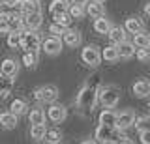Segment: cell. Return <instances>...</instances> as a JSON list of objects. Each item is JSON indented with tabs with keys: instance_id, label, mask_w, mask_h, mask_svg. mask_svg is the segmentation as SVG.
<instances>
[{
	"instance_id": "3957f363",
	"label": "cell",
	"mask_w": 150,
	"mask_h": 144,
	"mask_svg": "<svg viewBox=\"0 0 150 144\" xmlns=\"http://www.w3.org/2000/svg\"><path fill=\"white\" fill-rule=\"evenodd\" d=\"M41 43V38L34 30H21L19 32V47L26 51H38Z\"/></svg>"
},
{
	"instance_id": "5bb4252c",
	"label": "cell",
	"mask_w": 150,
	"mask_h": 144,
	"mask_svg": "<svg viewBox=\"0 0 150 144\" xmlns=\"http://www.w3.org/2000/svg\"><path fill=\"white\" fill-rule=\"evenodd\" d=\"M128 32L124 30V26H111V30H109V39H111V43L112 45H120V43H124V41H128Z\"/></svg>"
},
{
	"instance_id": "9a60e30c",
	"label": "cell",
	"mask_w": 150,
	"mask_h": 144,
	"mask_svg": "<svg viewBox=\"0 0 150 144\" xmlns=\"http://www.w3.org/2000/svg\"><path fill=\"white\" fill-rule=\"evenodd\" d=\"M124 30L128 32V34H137V32L144 30V25L139 17H128L126 22H124Z\"/></svg>"
},
{
	"instance_id": "603a6c76",
	"label": "cell",
	"mask_w": 150,
	"mask_h": 144,
	"mask_svg": "<svg viewBox=\"0 0 150 144\" xmlns=\"http://www.w3.org/2000/svg\"><path fill=\"white\" fill-rule=\"evenodd\" d=\"M111 22L109 19H105V17H98V19H94V30L98 32V34H109L111 30Z\"/></svg>"
},
{
	"instance_id": "f1b7e54d",
	"label": "cell",
	"mask_w": 150,
	"mask_h": 144,
	"mask_svg": "<svg viewBox=\"0 0 150 144\" xmlns=\"http://www.w3.org/2000/svg\"><path fill=\"white\" fill-rule=\"evenodd\" d=\"M133 127L137 129V131H146V129H150V116L148 114H141L135 118V124H133Z\"/></svg>"
},
{
	"instance_id": "d590c367",
	"label": "cell",
	"mask_w": 150,
	"mask_h": 144,
	"mask_svg": "<svg viewBox=\"0 0 150 144\" xmlns=\"http://www.w3.org/2000/svg\"><path fill=\"white\" fill-rule=\"evenodd\" d=\"M135 56L139 62H148L150 60V49H137L135 51Z\"/></svg>"
},
{
	"instance_id": "1f68e13d",
	"label": "cell",
	"mask_w": 150,
	"mask_h": 144,
	"mask_svg": "<svg viewBox=\"0 0 150 144\" xmlns=\"http://www.w3.org/2000/svg\"><path fill=\"white\" fill-rule=\"evenodd\" d=\"M60 138H62V133L58 129H47V133H45L47 142H60Z\"/></svg>"
},
{
	"instance_id": "7c38bea8",
	"label": "cell",
	"mask_w": 150,
	"mask_h": 144,
	"mask_svg": "<svg viewBox=\"0 0 150 144\" xmlns=\"http://www.w3.org/2000/svg\"><path fill=\"white\" fill-rule=\"evenodd\" d=\"M0 73H4L6 77H15L19 73V62L15 58H6L2 60V64H0Z\"/></svg>"
},
{
	"instance_id": "83f0119b",
	"label": "cell",
	"mask_w": 150,
	"mask_h": 144,
	"mask_svg": "<svg viewBox=\"0 0 150 144\" xmlns=\"http://www.w3.org/2000/svg\"><path fill=\"white\" fill-rule=\"evenodd\" d=\"M45 133H47L45 124H36V125H32V127H30V137L34 138V140H43Z\"/></svg>"
},
{
	"instance_id": "30bf717a",
	"label": "cell",
	"mask_w": 150,
	"mask_h": 144,
	"mask_svg": "<svg viewBox=\"0 0 150 144\" xmlns=\"http://www.w3.org/2000/svg\"><path fill=\"white\" fill-rule=\"evenodd\" d=\"M131 92H133V96L139 97V99L148 97L150 96V81L148 79H139V81H135L133 86H131Z\"/></svg>"
},
{
	"instance_id": "44dd1931",
	"label": "cell",
	"mask_w": 150,
	"mask_h": 144,
	"mask_svg": "<svg viewBox=\"0 0 150 144\" xmlns=\"http://www.w3.org/2000/svg\"><path fill=\"white\" fill-rule=\"evenodd\" d=\"M26 110H28V107H26L25 99H13L11 105H9V112H13L17 118H19V116H25Z\"/></svg>"
},
{
	"instance_id": "f546056e",
	"label": "cell",
	"mask_w": 150,
	"mask_h": 144,
	"mask_svg": "<svg viewBox=\"0 0 150 144\" xmlns=\"http://www.w3.org/2000/svg\"><path fill=\"white\" fill-rule=\"evenodd\" d=\"M53 21H54V22H60L62 26H66V28H68L69 22H71L73 19H71V15L66 11V13H56V15H53Z\"/></svg>"
},
{
	"instance_id": "4316f807",
	"label": "cell",
	"mask_w": 150,
	"mask_h": 144,
	"mask_svg": "<svg viewBox=\"0 0 150 144\" xmlns=\"http://www.w3.org/2000/svg\"><path fill=\"white\" fill-rule=\"evenodd\" d=\"M13 88V79L0 73V96H8Z\"/></svg>"
},
{
	"instance_id": "f35d334b",
	"label": "cell",
	"mask_w": 150,
	"mask_h": 144,
	"mask_svg": "<svg viewBox=\"0 0 150 144\" xmlns=\"http://www.w3.org/2000/svg\"><path fill=\"white\" fill-rule=\"evenodd\" d=\"M115 144H135L131 138H120V140H116Z\"/></svg>"
},
{
	"instance_id": "ffe728a7",
	"label": "cell",
	"mask_w": 150,
	"mask_h": 144,
	"mask_svg": "<svg viewBox=\"0 0 150 144\" xmlns=\"http://www.w3.org/2000/svg\"><path fill=\"white\" fill-rule=\"evenodd\" d=\"M86 13L90 17H94V19H98V17H103L105 15V8H103V4L101 2H88V6H86Z\"/></svg>"
},
{
	"instance_id": "52a82bcc",
	"label": "cell",
	"mask_w": 150,
	"mask_h": 144,
	"mask_svg": "<svg viewBox=\"0 0 150 144\" xmlns=\"http://www.w3.org/2000/svg\"><path fill=\"white\" fill-rule=\"evenodd\" d=\"M62 38H58V36H49V38H45L41 41V49L45 51V54H49V56H56V54H60V51H62Z\"/></svg>"
},
{
	"instance_id": "8fae6325",
	"label": "cell",
	"mask_w": 150,
	"mask_h": 144,
	"mask_svg": "<svg viewBox=\"0 0 150 144\" xmlns=\"http://www.w3.org/2000/svg\"><path fill=\"white\" fill-rule=\"evenodd\" d=\"M60 38H62V43L68 45V47H79V45H81V32L79 30L66 28Z\"/></svg>"
},
{
	"instance_id": "8d00e7d4",
	"label": "cell",
	"mask_w": 150,
	"mask_h": 144,
	"mask_svg": "<svg viewBox=\"0 0 150 144\" xmlns=\"http://www.w3.org/2000/svg\"><path fill=\"white\" fill-rule=\"evenodd\" d=\"M0 32L9 34V15H0Z\"/></svg>"
},
{
	"instance_id": "7402d4cb",
	"label": "cell",
	"mask_w": 150,
	"mask_h": 144,
	"mask_svg": "<svg viewBox=\"0 0 150 144\" xmlns=\"http://www.w3.org/2000/svg\"><path fill=\"white\" fill-rule=\"evenodd\" d=\"M45 110L43 109H40V107H36V109H32L30 112H28V120H30V124L32 125H36V124H45Z\"/></svg>"
},
{
	"instance_id": "484cf974",
	"label": "cell",
	"mask_w": 150,
	"mask_h": 144,
	"mask_svg": "<svg viewBox=\"0 0 150 144\" xmlns=\"http://www.w3.org/2000/svg\"><path fill=\"white\" fill-rule=\"evenodd\" d=\"M69 8H68V0H53L49 4V11L51 15H56V13H66Z\"/></svg>"
},
{
	"instance_id": "6da1fadb",
	"label": "cell",
	"mask_w": 150,
	"mask_h": 144,
	"mask_svg": "<svg viewBox=\"0 0 150 144\" xmlns=\"http://www.w3.org/2000/svg\"><path fill=\"white\" fill-rule=\"evenodd\" d=\"M75 101H77V105L81 107V109L92 110L94 105L98 103V88H96V86H90V84L83 86L81 90H79L77 99H75Z\"/></svg>"
},
{
	"instance_id": "ba28073f",
	"label": "cell",
	"mask_w": 150,
	"mask_h": 144,
	"mask_svg": "<svg viewBox=\"0 0 150 144\" xmlns=\"http://www.w3.org/2000/svg\"><path fill=\"white\" fill-rule=\"evenodd\" d=\"M66 107L64 105H58V103H51L49 107H47V110H45V116L51 120L53 124H60V122H64L66 120Z\"/></svg>"
},
{
	"instance_id": "4fadbf2b",
	"label": "cell",
	"mask_w": 150,
	"mask_h": 144,
	"mask_svg": "<svg viewBox=\"0 0 150 144\" xmlns=\"http://www.w3.org/2000/svg\"><path fill=\"white\" fill-rule=\"evenodd\" d=\"M25 17V28L26 30H38L43 22V15L41 11H34V13H28V15H23Z\"/></svg>"
},
{
	"instance_id": "60d3db41",
	"label": "cell",
	"mask_w": 150,
	"mask_h": 144,
	"mask_svg": "<svg viewBox=\"0 0 150 144\" xmlns=\"http://www.w3.org/2000/svg\"><path fill=\"white\" fill-rule=\"evenodd\" d=\"M144 15H146V17H150V2H146V4H144Z\"/></svg>"
},
{
	"instance_id": "cb8c5ba5",
	"label": "cell",
	"mask_w": 150,
	"mask_h": 144,
	"mask_svg": "<svg viewBox=\"0 0 150 144\" xmlns=\"http://www.w3.org/2000/svg\"><path fill=\"white\" fill-rule=\"evenodd\" d=\"M38 60H40V54H38V51H25V54H23V64H25V67L32 69L38 64Z\"/></svg>"
},
{
	"instance_id": "d4e9b609",
	"label": "cell",
	"mask_w": 150,
	"mask_h": 144,
	"mask_svg": "<svg viewBox=\"0 0 150 144\" xmlns=\"http://www.w3.org/2000/svg\"><path fill=\"white\" fill-rule=\"evenodd\" d=\"M101 58L107 60V62H116V60H120L118 56V49H116V45H109V47H105L101 51Z\"/></svg>"
},
{
	"instance_id": "7bdbcfd3",
	"label": "cell",
	"mask_w": 150,
	"mask_h": 144,
	"mask_svg": "<svg viewBox=\"0 0 150 144\" xmlns=\"http://www.w3.org/2000/svg\"><path fill=\"white\" fill-rule=\"evenodd\" d=\"M47 144H62V142H47Z\"/></svg>"
},
{
	"instance_id": "e575fe53",
	"label": "cell",
	"mask_w": 150,
	"mask_h": 144,
	"mask_svg": "<svg viewBox=\"0 0 150 144\" xmlns=\"http://www.w3.org/2000/svg\"><path fill=\"white\" fill-rule=\"evenodd\" d=\"M8 45L9 49H19V32H9L8 34Z\"/></svg>"
},
{
	"instance_id": "4dcf8cb0",
	"label": "cell",
	"mask_w": 150,
	"mask_h": 144,
	"mask_svg": "<svg viewBox=\"0 0 150 144\" xmlns=\"http://www.w3.org/2000/svg\"><path fill=\"white\" fill-rule=\"evenodd\" d=\"M13 13V0H0V15H11Z\"/></svg>"
},
{
	"instance_id": "277c9868",
	"label": "cell",
	"mask_w": 150,
	"mask_h": 144,
	"mask_svg": "<svg viewBox=\"0 0 150 144\" xmlns=\"http://www.w3.org/2000/svg\"><path fill=\"white\" fill-rule=\"evenodd\" d=\"M135 118H137V114H135L133 109H126L122 110V112H116V124H115V131H128L131 125L135 124Z\"/></svg>"
},
{
	"instance_id": "e0dca14e",
	"label": "cell",
	"mask_w": 150,
	"mask_h": 144,
	"mask_svg": "<svg viewBox=\"0 0 150 144\" xmlns=\"http://www.w3.org/2000/svg\"><path fill=\"white\" fill-rule=\"evenodd\" d=\"M100 124L115 129V124H116V112H115L112 109H105V110H101V112H100Z\"/></svg>"
},
{
	"instance_id": "d6986e66",
	"label": "cell",
	"mask_w": 150,
	"mask_h": 144,
	"mask_svg": "<svg viewBox=\"0 0 150 144\" xmlns=\"http://www.w3.org/2000/svg\"><path fill=\"white\" fill-rule=\"evenodd\" d=\"M116 49H118V56L122 60H129L135 56V45L133 43H128V41H124V43L116 45Z\"/></svg>"
},
{
	"instance_id": "74e56055",
	"label": "cell",
	"mask_w": 150,
	"mask_h": 144,
	"mask_svg": "<svg viewBox=\"0 0 150 144\" xmlns=\"http://www.w3.org/2000/svg\"><path fill=\"white\" fill-rule=\"evenodd\" d=\"M139 140H141V144H150V129L139 133Z\"/></svg>"
},
{
	"instance_id": "8992f818",
	"label": "cell",
	"mask_w": 150,
	"mask_h": 144,
	"mask_svg": "<svg viewBox=\"0 0 150 144\" xmlns=\"http://www.w3.org/2000/svg\"><path fill=\"white\" fill-rule=\"evenodd\" d=\"M34 97L36 101H45V103H54L56 97H58V88L53 84H45L41 88L34 90Z\"/></svg>"
},
{
	"instance_id": "ee69618b",
	"label": "cell",
	"mask_w": 150,
	"mask_h": 144,
	"mask_svg": "<svg viewBox=\"0 0 150 144\" xmlns=\"http://www.w3.org/2000/svg\"><path fill=\"white\" fill-rule=\"evenodd\" d=\"M94 2H101V4H103V2H105V0H94Z\"/></svg>"
},
{
	"instance_id": "f6af8a7d",
	"label": "cell",
	"mask_w": 150,
	"mask_h": 144,
	"mask_svg": "<svg viewBox=\"0 0 150 144\" xmlns=\"http://www.w3.org/2000/svg\"><path fill=\"white\" fill-rule=\"evenodd\" d=\"M148 109H150V103H148Z\"/></svg>"
},
{
	"instance_id": "d6a6232c",
	"label": "cell",
	"mask_w": 150,
	"mask_h": 144,
	"mask_svg": "<svg viewBox=\"0 0 150 144\" xmlns=\"http://www.w3.org/2000/svg\"><path fill=\"white\" fill-rule=\"evenodd\" d=\"M68 13L71 15V19H81L84 15V6H77V4H71V8L68 10Z\"/></svg>"
},
{
	"instance_id": "7a4b0ae2",
	"label": "cell",
	"mask_w": 150,
	"mask_h": 144,
	"mask_svg": "<svg viewBox=\"0 0 150 144\" xmlns=\"http://www.w3.org/2000/svg\"><path fill=\"white\" fill-rule=\"evenodd\" d=\"M98 101L105 107V109H115L120 101L118 90L115 86H101L98 88Z\"/></svg>"
},
{
	"instance_id": "b9f144b4",
	"label": "cell",
	"mask_w": 150,
	"mask_h": 144,
	"mask_svg": "<svg viewBox=\"0 0 150 144\" xmlns=\"http://www.w3.org/2000/svg\"><path fill=\"white\" fill-rule=\"evenodd\" d=\"M81 144H96V140H84V142H81Z\"/></svg>"
},
{
	"instance_id": "ab89813d",
	"label": "cell",
	"mask_w": 150,
	"mask_h": 144,
	"mask_svg": "<svg viewBox=\"0 0 150 144\" xmlns=\"http://www.w3.org/2000/svg\"><path fill=\"white\" fill-rule=\"evenodd\" d=\"M71 4H77V6H84V4H88V0H71Z\"/></svg>"
},
{
	"instance_id": "bcb514c9",
	"label": "cell",
	"mask_w": 150,
	"mask_h": 144,
	"mask_svg": "<svg viewBox=\"0 0 150 144\" xmlns=\"http://www.w3.org/2000/svg\"><path fill=\"white\" fill-rule=\"evenodd\" d=\"M38 2H40V0H38Z\"/></svg>"
},
{
	"instance_id": "9c48e42d",
	"label": "cell",
	"mask_w": 150,
	"mask_h": 144,
	"mask_svg": "<svg viewBox=\"0 0 150 144\" xmlns=\"http://www.w3.org/2000/svg\"><path fill=\"white\" fill-rule=\"evenodd\" d=\"M112 137H115V129L112 127H107V125H101V124L96 127V133H94L96 144H111Z\"/></svg>"
},
{
	"instance_id": "ac0fdd59",
	"label": "cell",
	"mask_w": 150,
	"mask_h": 144,
	"mask_svg": "<svg viewBox=\"0 0 150 144\" xmlns=\"http://www.w3.org/2000/svg\"><path fill=\"white\" fill-rule=\"evenodd\" d=\"M17 120L19 118L13 112H9V110L0 114V125H2L4 129H15L17 127Z\"/></svg>"
},
{
	"instance_id": "5b68a950",
	"label": "cell",
	"mask_w": 150,
	"mask_h": 144,
	"mask_svg": "<svg viewBox=\"0 0 150 144\" xmlns=\"http://www.w3.org/2000/svg\"><path fill=\"white\" fill-rule=\"evenodd\" d=\"M81 58H83V62L90 67H96V66L101 64V53L96 45H86V47L81 51Z\"/></svg>"
},
{
	"instance_id": "2e32d148",
	"label": "cell",
	"mask_w": 150,
	"mask_h": 144,
	"mask_svg": "<svg viewBox=\"0 0 150 144\" xmlns=\"http://www.w3.org/2000/svg\"><path fill=\"white\" fill-rule=\"evenodd\" d=\"M133 45L137 49H150V34L146 30H141L133 34Z\"/></svg>"
},
{
	"instance_id": "836d02e7",
	"label": "cell",
	"mask_w": 150,
	"mask_h": 144,
	"mask_svg": "<svg viewBox=\"0 0 150 144\" xmlns=\"http://www.w3.org/2000/svg\"><path fill=\"white\" fill-rule=\"evenodd\" d=\"M64 30H66V26H62L60 22H54V21L51 22V26H49V34H53V36H58V38L64 34Z\"/></svg>"
}]
</instances>
